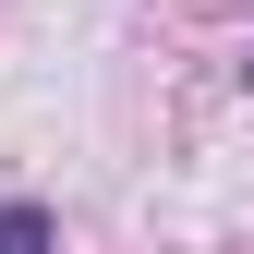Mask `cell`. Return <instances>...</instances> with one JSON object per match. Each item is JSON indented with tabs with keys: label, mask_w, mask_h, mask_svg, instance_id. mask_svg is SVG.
<instances>
[{
	"label": "cell",
	"mask_w": 254,
	"mask_h": 254,
	"mask_svg": "<svg viewBox=\"0 0 254 254\" xmlns=\"http://www.w3.org/2000/svg\"><path fill=\"white\" fill-rule=\"evenodd\" d=\"M0 254H49V218L37 206H0Z\"/></svg>",
	"instance_id": "6da1fadb"
}]
</instances>
